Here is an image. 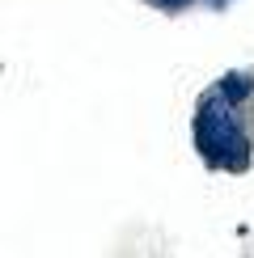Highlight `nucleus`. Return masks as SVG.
<instances>
[{
	"mask_svg": "<svg viewBox=\"0 0 254 258\" xmlns=\"http://www.w3.org/2000/svg\"><path fill=\"white\" fill-rule=\"evenodd\" d=\"M216 5H220V0H216Z\"/></svg>",
	"mask_w": 254,
	"mask_h": 258,
	"instance_id": "obj_4",
	"label": "nucleus"
},
{
	"mask_svg": "<svg viewBox=\"0 0 254 258\" xmlns=\"http://www.w3.org/2000/svg\"><path fill=\"white\" fill-rule=\"evenodd\" d=\"M161 9H182V5H190V0H157Z\"/></svg>",
	"mask_w": 254,
	"mask_h": 258,
	"instance_id": "obj_3",
	"label": "nucleus"
},
{
	"mask_svg": "<svg viewBox=\"0 0 254 258\" xmlns=\"http://www.w3.org/2000/svg\"><path fill=\"white\" fill-rule=\"evenodd\" d=\"M195 140H199V148H204V157L212 161V165L246 169V161H250V136L233 123L225 98H220V106L216 102L199 106V114H195Z\"/></svg>",
	"mask_w": 254,
	"mask_h": 258,
	"instance_id": "obj_1",
	"label": "nucleus"
},
{
	"mask_svg": "<svg viewBox=\"0 0 254 258\" xmlns=\"http://www.w3.org/2000/svg\"><path fill=\"white\" fill-rule=\"evenodd\" d=\"M220 98H225V102H241V98H246V93H250V81L246 77H237V72H233V77H225V81H220Z\"/></svg>",
	"mask_w": 254,
	"mask_h": 258,
	"instance_id": "obj_2",
	"label": "nucleus"
}]
</instances>
